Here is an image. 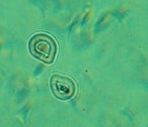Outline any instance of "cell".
<instances>
[{
  "label": "cell",
  "mask_w": 148,
  "mask_h": 127,
  "mask_svg": "<svg viewBox=\"0 0 148 127\" xmlns=\"http://www.w3.org/2000/svg\"><path fill=\"white\" fill-rule=\"evenodd\" d=\"M51 92L58 99L67 100L74 96L76 92V85L72 78L66 76L53 75L51 78Z\"/></svg>",
  "instance_id": "7a4b0ae2"
},
{
  "label": "cell",
  "mask_w": 148,
  "mask_h": 127,
  "mask_svg": "<svg viewBox=\"0 0 148 127\" xmlns=\"http://www.w3.org/2000/svg\"><path fill=\"white\" fill-rule=\"evenodd\" d=\"M29 51L36 59L45 64H52L57 54V45L51 36L39 33L29 41Z\"/></svg>",
  "instance_id": "6da1fadb"
}]
</instances>
